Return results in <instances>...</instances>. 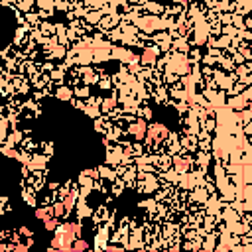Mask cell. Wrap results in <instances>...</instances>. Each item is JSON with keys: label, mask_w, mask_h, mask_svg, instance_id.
I'll list each match as a JSON object with an SVG mask.
<instances>
[{"label": "cell", "mask_w": 252, "mask_h": 252, "mask_svg": "<svg viewBox=\"0 0 252 252\" xmlns=\"http://www.w3.org/2000/svg\"><path fill=\"white\" fill-rule=\"evenodd\" d=\"M132 132L136 134L138 138H142V134H144V124H136V128H132Z\"/></svg>", "instance_id": "1"}, {"label": "cell", "mask_w": 252, "mask_h": 252, "mask_svg": "<svg viewBox=\"0 0 252 252\" xmlns=\"http://www.w3.org/2000/svg\"><path fill=\"white\" fill-rule=\"evenodd\" d=\"M144 59H148V61H152V59H154V53H152V51H148V53H146V55H144Z\"/></svg>", "instance_id": "2"}, {"label": "cell", "mask_w": 252, "mask_h": 252, "mask_svg": "<svg viewBox=\"0 0 252 252\" xmlns=\"http://www.w3.org/2000/svg\"><path fill=\"white\" fill-rule=\"evenodd\" d=\"M75 248H87L85 242H75Z\"/></svg>", "instance_id": "3"}]
</instances>
